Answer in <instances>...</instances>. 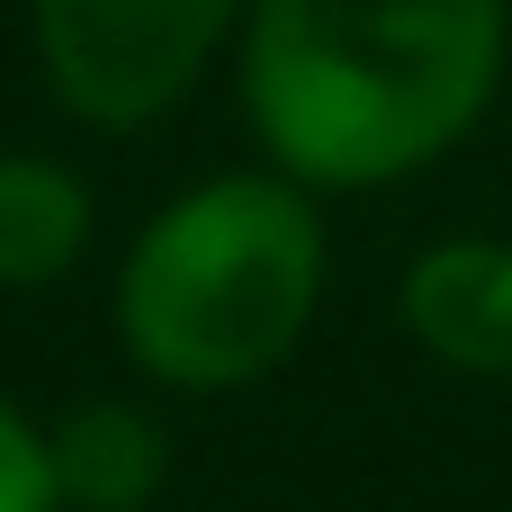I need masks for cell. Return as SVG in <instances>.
Returning a JSON list of instances; mask_svg holds the SVG:
<instances>
[{"mask_svg": "<svg viewBox=\"0 0 512 512\" xmlns=\"http://www.w3.org/2000/svg\"><path fill=\"white\" fill-rule=\"evenodd\" d=\"M512 54V0H252L243 126L297 189H396L459 153Z\"/></svg>", "mask_w": 512, "mask_h": 512, "instance_id": "6da1fadb", "label": "cell"}, {"mask_svg": "<svg viewBox=\"0 0 512 512\" xmlns=\"http://www.w3.org/2000/svg\"><path fill=\"white\" fill-rule=\"evenodd\" d=\"M324 261L315 189L288 171L189 180L117 261V351L171 396H243L306 342Z\"/></svg>", "mask_w": 512, "mask_h": 512, "instance_id": "7a4b0ae2", "label": "cell"}, {"mask_svg": "<svg viewBox=\"0 0 512 512\" xmlns=\"http://www.w3.org/2000/svg\"><path fill=\"white\" fill-rule=\"evenodd\" d=\"M243 9L252 0H27V27L63 117L135 135L207 81L225 36H243Z\"/></svg>", "mask_w": 512, "mask_h": 512, "instance_id": "3957f363", "label": "cell"}, {"mask_svg": "<svg viewBox=\"0 0 512 512\" xmlns=\"http://www.w3.org/2000/svg\"><path fill=\"white\" fill-rule=\"evenodd\" d=\"M396 324L423 360L512 387V234H441L396 279Z\"/></svg>", "mask_w": 512, "mask_h": 512, "instance_id": "277c9868", "label": "cell"}, {"mask_svg": "<svg viewBox=\"0 0 512 512\" xmlns=\"http://www.w3.org/2000/svg\"><path fill=\"white\" fill-rule=\"evenodd\" d=\"M45 450L63 512H153L171 477V432L135 396H81L63 423H45Z\"/></svg>", "mask_w": 512, "mask_h": 512, "instance_id": "5b68a950", "label": "cell"}, {"mask_svg": "<svg viewBox=\"0 0 512 512\" xmlns=\"http://www.w3.org/2000/svg\"><path fill=\"white\" fill-rule=\"evenodd\" d=\"M99 234V198L72 162L54 153H0V288L36 297L81 270Z\"/></svg>", "mask_w": 512, "mask_h": 512, "instance_id": "8992f818", "label": "cell"}, {"mask_svg": "<svg viewBox=\"0 0 512 512\" xmlns=\"http://www.w3.org/2000/svg\"><path fill=\"white\" fill-rule=\"evenodd\" d=\"M0 512H63V495H54V450H45V423H27L9 396H0Z\"/></svg>", "mask_w": 512, "mask_h": 512, "instance_id": "52a82bcc", "label": "cell"}]
</instances>
